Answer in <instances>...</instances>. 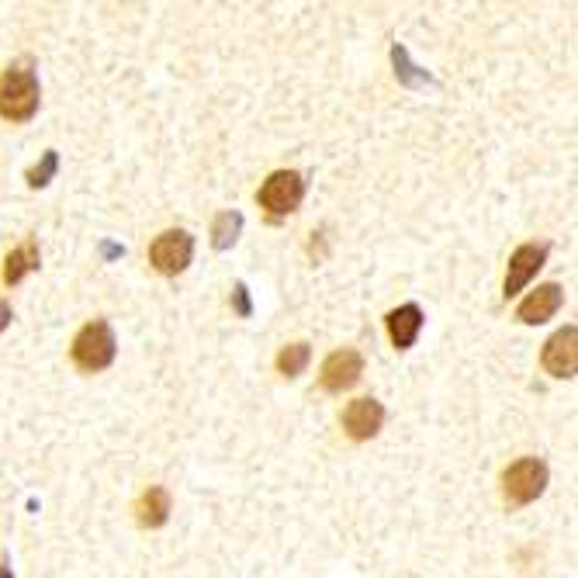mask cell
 Wrapping results in <instances>:
<instances>
[{
	"label": "cell",
	"mask_w": 578,
	"mask_h": 578,
	"mask_svg": "<svg viewBox=\"0 0 578 578\" xmlns=\"http://www.w3.org/2000/svg\"><path fill=\"white\" fill-rule=\"evenodd\" d=\"M39 101H42L39 77H35V66L28 59L7 66L0 73V118H7V122H28L39 111Z\"/></svg>",
	"instance_id": "1"
},
{
	"label": "cell",
	"mask_w": 578,
	"mask_h": 578,
	"mask_svg": "<svg viewBox=\"0 0 578 578\" xmlns=\"http://www.w3.org/2000/svg\"><path fill=\"white\" fill-rule=\"evenodd\" d=\"M70 354H73V364H77L80 371H104V367H108L118 354V340H115V333H111L108 322L94 319L73 336Z\"/></svg>",
	"instance_id": "2"
},
{
	"label": "cell",
	"mask_w": 578,
	"mask_h": 578,
	"mask_svg": "<svg viewBox=\"0 0 578 578\" xmlns=\"http://www.w3.org/2000/svg\"><path fill=\"white\" fill-rule=\"evenodd\" d=\"M547 489V464L540 457H520L502 471V495L509 506H530Z\"/></svg>",
	"instance_id": "3"
},
{
	"label": "cell",
	"mask_w": 578,
	"mask_h": 578,
	"mask_svg": "<svg viewBox=\"0 0 578 578\" xmlns=\"http://www.w3.org/2000/svg\"><path fill=\"white\" fill-rule=\"evenodd\" d=\"M302 198H305V177L298 174V170H274L257 194V201L267 208V215H274V219L291 215L298 205H302Z\"/></svg>",
	"instance_id": "4"
},
{
	"label": "cell",
	"mask_w": 578,
	"mask_h": 578,
	"mask_svg": "<svg viewBox=\"0 0 578 578\" xmlns=\"http://www.w3.org/2000/svg\"><path fill=\"white\" fill-rule=\"evenodd\" d=\"M194 257V239L187 229H167L156 236V243L149 246V264H153L160 274L177 277L184 274L187 264Z\"/></svg>",
	"instance_id": "5"
},
{
	"label": "cell",
	"mask_w": 578,
	"mask_h": 578,
	"mask_svg": "<svg viewBox=\"0 0 578 578\" xmlns=\"http://www.w3.org/2000/svg\"><path fill=\"white\" fill-rule=\"evenodd\" d=\"M360 374H364V357L357 354V350L343 347V350H333V354L326 357V364H322V388L333 395H343L350 392V388L360 381Z\"/></svg>",
	"instance_id": "6"
},
{
	"label": "cell",
	"mask_w": 578,
	"mask_h": 578,
	"mask_svg": "<svg viewBox=\"0 0 578 578\" xmlns=\"http://www.w3.org/2000/svg\"><path fill=\"white\" fill-rule=\"evenodd\" d=\"M544 371L551 378H575L578 371V329L565 326L544 343Z\"/></svg>",
	"instance_id": "7"
},
{
	"label": "cell",
	"mask_w": 578,
	"mask_h": 578,
	"mask_svg": "<svg viewBox=\"0 0 578 578\" xmlns=\"http://www.w3.org/2000/svg\"><path fill=\"white\" fill-rule=\"evenodd\" d=\"M547 260V246H537V243H523L520 250L509 257V270H506V281H502V295L513 298L527 288L530 281L537 277V270L544 267Z\"/></svg>",
	"instance_id": "8"
},
{
	"label": "cell",
	"mask_w": 578,
	"mask_h": 578,
	"mask_svg": "<svg viewBox=\"0 0 578 578\" xmlns=\"http://www.w3.org/2000/svg\"><path fill=\"white\" fill-rule=\"evenodd\" d=\"M385 426V405L378 399H357L343 412V430L354 440H371L378 437V430Z\"/></svg>",
	"instance_id": "9"
},
{
	"label": "cell",
	"mask_w": 578,
	"mask_h": 578,
	"mask_svg": "<svg viewBox=\"0 0 578 578\" xmlns=\"http://www.w3.org/2000/svg\"><path fill=\"white\" fill-rule=\"evenodd\" d=\"M561 302H565V295H561L558 284H540L537 291H530V295L520 302L516 319H520L523 326H540V322H547L561 309Z\"/></svg>",
	"instance_id": "10"
},
{
	"label": "cell",
	"mask_w": 578,
	"mask_h": 578,
	"mask_svg": "<svg viewBox=\"0 0 578 578\" xmlns=\"http://www.w3.org/2000/svg\"><path fill=\"white\" fill-rule=\"evenodd\" d=\"M423 309L419 305H399V309L388 312L385 326H388V336H392L395 350H409L412 343L419 340V333H423Z\"/></svg>",
	"instance_id": "11"
},
{
	"label": "cell",
	"mask_w": 578,
	"mask_h": 578,
	"mask_svg": "<svg viewBox=\"0 0 578 578\" xmlns=\"http://www.w3.org/2000/svg\"><path fill=\"white\" fill-rule=\"evenodd\" d=\"M135 516H139V527L146 530L163 527L170 516V492L163 489V485H149V489L142 492L139 506H135Z\"/></svg>",
	"instance_id": "12"
},
{
	"label": "cell",
	"mask_w": 578,
	"mask_h": 578,
	"mask_svg": "<svg viewBox=\"0 0 578 578\" xmlns=\"http://www.w3.org/2000/svg\"><path fill=\"white\" fill-rule=\"evenodd\" d=\"M39 267V246L28 239L25 246H18V250H11L7 253V260H4V281L7 284H18L21 277L28 274V270H35Z\"/></svg>",
	"instance_id": "13"
},
{
	"label": "cell",
	"mask_w": 578,
	"mask_h": 578,
	"mask_svg": "<svg viewBox=\"0 0 578 578\" xmlns=\"http://www.w3.org/2000/svg\"><path fill=\"white\" fill-rule=\"evenodd\" d=\"M239 229H243V215H239V212H219V215H215V222H212V246H215V250H229V246H236Z\"/></svg>",
	"instance_id": "14"
},
{
	"label": "cell",
	"mask_w": 578,
	"mask_h": 578,
	"mask_svg": "<svg viewBox=\"0 0 578 578\" xmlns=\"http://www.w3.org/2000/svg\"><path fill=\"white\" fill-rule=\"evenodd\" d=\"M309 360H312L309 343H288V347L277 354V371H281L284 378H298V374L309 367Z\"/></svg>",
	"instance_id": "15"
},
{
	"label": "cell",
	"mask_w": 578,
	"mask_h": 578,
	"mask_svg": "<svg viewBox=\"0 0 578 578\" xmlns=\"http://www.w3.org/2000/svg\"><path fill=\"white\" fill-rule=\"evenodd\" d=\"M56 170H59V153L49 149V153L42 156V163H35V167L28 170V187H45L52 177H56Z\"/></svg>",
	"instance_id": "16"
},
{
	"label": "cell",
	"mask_w": 578,
	"mask_h": 578,
	"mask_svg": "<svg viewBox=\"0 0 578 578\" xmlns=\"http://www.w3.org/2000/svg\"><path fill=\"white\" fill-rule=\"evenodd\" d=\"M232 305H236V312L243 315V319L253 312V305H250V291H246V284H236V288H232Z\"/></svg>",
	"instance_id": "17"
},
{
	"label": "cell",
	"mask_w": 578,
	"mask_h": 578,
	"mask_svg": "<svg viewBox=\"0 0 578 578\" xmlns=\"http://www.w3.org/2000/svg\"><path fill=\"white\" fill-rule=\"evenodd\" d=\"M7 326H11V305H7L4 298H0V333H4Z\"/></svg>",
	"instance_id": "18"
},
{
	"label": "cell",
	"mask_w": 578,
	"mask_h": 578,
	"mask_svg": "<svg viewBox=\"0 0 578 578\" xmlns=\"http://www.w3.org/2000/svg\"><path fill=\"white\" fill-rule=\"evenodd\" d=\"M0 578H14V572H11V565H0Z\"/></svg>",
	"instance_id": "19"
}]
</instances>
